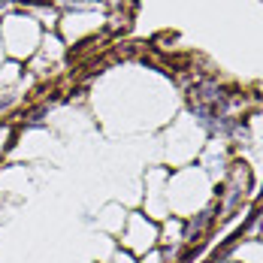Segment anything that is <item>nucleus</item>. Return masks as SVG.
Listing matches in <instances>:
<instances>
[{
    "label": "nucleus",
    "instance_id": "obj_1",
    "mask_svg": "<svg viewBox=\"0 0 263 263\" xmlns=\"http://www.w3.org/2000/svg\"><path fill=\"white\" fill-rule=\"evenodd\" d=\"M191 97L197 103H209V109H218V100H224V91L218 85H212V82H203V85L191 88Z\"/></svg>",
    "mask_w": 263,
    "mask_h": 263
},
{
    "label": "nucleus",
    "instance_id": "obj_2",
    "mask_svg": "<svg viewBox=\"0 0 263 263\" xmlns=\"http://www.w3.org/2000/svg\"><path fill=\"white\" fill-rule=\"evenodd\" d=\"M209 221H212V212H203V215H200V218H197V221H194V224L187 227V233H184V236H187V239L200 236V230H203V227H206Z\"/></svg>",
    "mask_w": 263,
    "mask_h": 263
},
{
    "label": "nucleus",
    "instance_id": "obj_3",
    "mask_svg": "<svg viewBox=\"0 0 263 263\" xmlns=\"http://www.w3.org/2000/svg\"><path fill=\"white\" fill-rule=\"evenodd\" d=\"M3 6H6V0H0V9H3Z\"/></svg>",
    "mask_w": 263,
    "mask_h": 263
}]
</instances>
